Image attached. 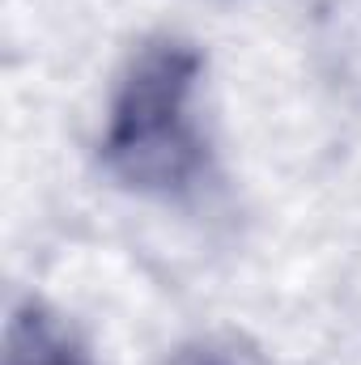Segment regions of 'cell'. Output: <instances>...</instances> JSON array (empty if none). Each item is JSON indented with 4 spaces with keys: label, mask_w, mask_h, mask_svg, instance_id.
I'll return each instance as SVG.
<instances>
[{
    "label": "cell",
    "mask_w": 361,
    "mask_h": 365,
    "mask_svg": "<svg viewBox=\"0 0 361 365\" xmlns=\"http://www.w3.org/2000/svg\"><path fill=\"white\" fill-rule=\"evenodd\" d=\"M208 56L179 30H158L132 47L115 73L98 162L106 179L149 204H187L217 170V145L208 132Z\"/></svg>",
    "instance_id": "6da1fadb"
},
{
    "label": "cell",
    "mask_w": 361,
    "mask_h": 365,
    "mask_svg": "<svg viewBox=\"0 0 361 365\" xmlns=\"http://www.w3.org/2000/svg\"><path fill=\"white\" fill-rule=\"evenodd\" d=\"M4 365H93L77 331L43 302H21L4 327Z\"/></svg>",
    "instance_id": "7a4b0ae2"
},
{
    "label": "cell",
    "mask_w": 361,
    "mask_h": 365,
    "mask_svg": "<svg viewBox=\"0 0 361 365\" xmlns=\"http://www.w3.org/2000/svg\"><path fill=\"white\" fill-rule=\"evenodd\" d=\"M187 365H230V361H221V357H195V361H187Z\"/></svg>",
    "instance_id": "3957f363"
}]
</instances>
